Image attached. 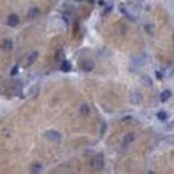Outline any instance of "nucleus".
<instances>
[{
  "mask_svg": "<svg viewBox=\"0 0 174 174\" xmlns=\"http://www.w3.org/2000/svg\"><path fill=\"white\" fill-rule=\"evenodd\" d=\"M19 24V16L15 15V13H11L7 18V26L10 27H16Z\"/></svg>",
  "mask_w": 174,
  "mask_h": 174,
  "instance_id": "nucleus-3",
  "label": "nucleus"
},
{
  "mask_svg": "<svg viewBox=\"0 0 174 174\" xmlns=\"http://www.w3.org/2000/svg\"><path fill=\"white\" fill-rule=\"evenodd\" d=\"M130 99H131V103L134 104H141L142 103V96L138 91H133L130 95Z\"/></svg>",
  "mask_w": 174,
  "mask_h": 174,
  "instance_id": "nucleus-5",
  "label": "nucleus"
},
{
  "mask_svg": "<svg viewBox=\"0 0 174 174\" xmlns=\"http://www.w3.org/2000/svg\"><path fill=\"white\" fill-rule=\"evenodd\" d=\"M1 48L4 51H11V50H12V40H11V39H4V40H3Z\"/></svg>",
  "mask_w": 174,
  "mask_h": 174,
  "instance_id": "nucleus-9",
  "label": "nucleus"
},
{
  "mask_svg": "<svg viewBox=\"0 0 174 174\" xmlns=\"http://www.w3.org/2000/svg\"><path fill=\"white\" fill-rule=\"evenodd\" d=\"M93 165H94V167L98 169V170L103 169V166H104V158H103V154H96L95 157H94V159H93Z\"/></svg>",
  "mask_w": 174,
  "mask_h": 174,
  "instance_id": "nucleus-2",
  "label": "nucleus"
},
{
  "mask_svg": "<svg viewBox=\"0 0 174 174\" xmlns=\"http://www.w3.org/2000/svg\"><path fill=\"white\" fill-rule=\"evenodd\" d=\"M104 130H106V123H102V128H101V134L104 133Z\"/></svg>",
  "mask_w": 174,
  "mask_h": 174,
  "instance_id": "nucleus-18",
  "label": "nucleus"
},
{
  "mask_svg": "<svg viewBox=\"0 0 174 174\" xmlns=\"http://www.w3.org/2000/svg\"><path fill=\"white\" fill-rule=\"evenodd\" d=\"M40 170H42V165H40L39 162H34L31 165V171L32 173H39Z\"/></svg>",
  "mask_w": 174,
  "mask_h": 174,
  "instance_id": "nucleus-11",
  "label": "nucleus"
},
{
  "mask_svg": "<svg viewBox=\"0 0 174 174\" xmlns=\"http://www.w3.org/2000/svg\"><path fill=\"white\" fill-rule=\"evenodd\" d=\"M111 8H112V7H111V5H109V7H107V8H106V10H104V11H103V16H106V15H107V13H109V12H110V11H111Z\"/></svg>",
  "mask_w": 174,
  "mask_h": 174,
  "instance_id": "nucleus-17",
  "label": "nucleus"
},
{
  "mask_svg": "<svg viewBox=\"0 0 174 174\" xmlns=\"http://www.w3.org/2000/svg\"><path fill=\"white\" fill-rule=\"evenodd\" d=\"M39 15H40V11H39V8H36V7H31L28 10V12H27V16H28V19H36V18H39Z\"/></svg>",
  "mask_w": 174,
  "mask_h": 174,
  "instance_id": "nucleus-6",
  "label": "nucleus"
},
{
  "mask_svg": "<svg viewBox=\"0 0 174 174\" xmlns=\"http://www.w3.org/2000/svg\"><path fill=\"white\" fill-rule=\"evenodd\" d=\"M134 138H135V135H134L133 133H128L127 135H125V138H123V141H122V146H123V147H127V146H128V143H131V142L134 141Z\"/></svg>",
  "mask_w": 174,
  "mask_h": 174,
  "instance_id": "nucleus-8",
  "label": "nucleus"
},
{
  "mask_svg": "<svg viewBox=\"0 0 174 174\" xmlns=\"http://www.w3.org/2000/svg\"><path fill=\"white\" fill-rule=\"evenodd\" d=\"M46 138L47 139H50V141H54V142H59L62 139V135H60V133H58L56 130H48V131H46Z\"/></svg>",
  "mask_w": 174,
  "mask_h": 174,
  "instance_id": "nucleus-1",
  "label": "nucleus"
},
{
  "mask_svg": "<svg viewBox=\"0 0 174 174\" xmlns=\"http://www.w3.org/2000/svg\"><path fill=\"white\" fill-rule=\"evenodd\" d=\"M60 70L62 71H64V72L71 71V63H70L68 60H63L60 63Z\"/></svg>",
  "mask_w": 174,
  "mask_h": 174,
  "instance_id": "nucleus-10",
  "label": "nucleus"
},
{
  "mask_svg": "<svg viewBox=\"0 0 174 174\" xmlns=\"http://www.w3.org/2000/svg\"><path fill=\"white\" fill-rule=\"evenodd\" d=\"M37 56H39V52H37V51H32V52L29 54L28 56H27V62H26V66H31V64H34L35 62H36Z\"/></svg>",
  "mask_w": 174,
  "mask_h": 174,
  "instance_id": "nucleus-4",
  "label": "nucleus"
},
{
  "mask_svg": "<svg viewBox=\"0 0 174 174\" xmlns=\"http://www.w3.org/2000/svg\"><path fill=\"white\" fill-rule=\"evenodd\" d=\"M157 118L158 119H161V120H165V119H167V114H166L165 111H159L157 114Z\"/></svg>",
  "mask_w": 174,
  "mask_h": 174,
  "instance_id": "nucleus-14",
  "label": "nucleus"
},
{
  "mask_svg": "<svg viewBox=\"0 0 174 174\" xmlns=\"http://www.w3.org/2000/svg\"><path fill=\"white\" fill-rule=\"evenodd\" d=\"M88 1H90V3H93V1H94V0H88Z\"/></svg>",
  "mask_w": 174,
  "mask_h": 174,
  "instance_id": "nucleus-19",
  "label": "nucleus"
},
{
  "mask_svg": "<svg viewBox=\"0 0 174 174\" xmlns=\"http://www.w3.org/2000/svg\"><path fill=\"white\" fill-rule=\"evenodd\" d=\"M142 80H143L145 84L151 86V80H150V78H149V76H142Z\"/></svg>",
  "mask_w": 174,
  "mask_h": 174,
  "instance_id": "nucleus-15",
  "label": "nucleus"
},
{
  "mask_svg": "<svg viewBox=\"0 0 174 174\" xmlns=\"http://www.w3.org/2000/svg\"><path fill=\"white\" fill-rule=\"evenodd\" d=\"M18 71H19V67L18 66H13L12 71H11V75H12V76H13V75H16V74H18Z\"/></svg>",
  "mask_w": 174,
  "mask_h": 174,
  "instance_id": "nucleus-16",
  "label": "nucleus"
},
{
  "mask_svg": "<svg viewBox=\"0 0 174 174\" xmlns=\"http://www.w3.org/2000/svg\"><path fill=\"white\" fill-rule=\"evenodd\" d=\"M80 68L86 72H90L91 70L94 68V63L91 60H83L82 63H80Z\"/></svg>",
  "mask_w": 174,
  "mask_h": 174,
  "instance_id": "nucleus-7",
  "label": "nucleus"
},
{
  "mask_svg": "<svg viewBox=\"0 0 174 174\" xmlns=\"http://www.w3.org/2000/svg\"><path fill=\"white\" fill-rule=\"evenodd\" d=\"M80 112H82L83 115H88V114H90V109H88V106L86 103H83L82 106H80Z\"/></svg>",
  "mask_w": 174,
  "mask_h": 174,
  "instance_id": "nucleus-13",
  "label": "nucleus"
},
{
  "mask_svg": "<svg viewBox=\"0 0 174 174\" xmlns=\"http://www.w3.org/2000/svg\"><path fill=\"white\" fill-rule=\"evenodd\" d=\"M170 95H171V93L169 90H166V91H163L162 94H161V101L162 102H166L169 98H170Z\"/></svg>",
  "mask_w": 174,
  "mask_h": 174,
  "instance_id": "nucleus-12",
  "label": "nucleus"
}]
</instances>
